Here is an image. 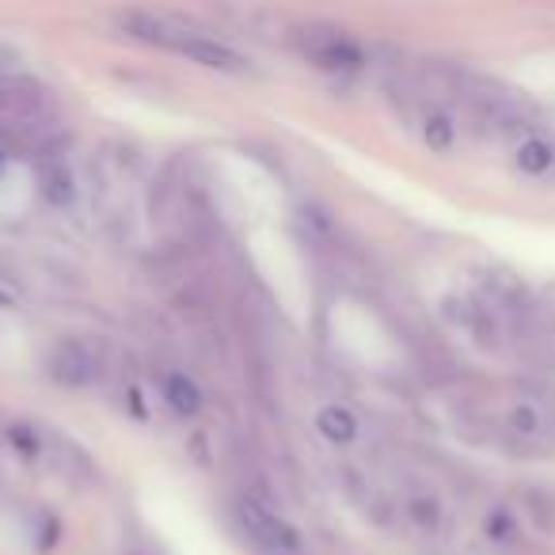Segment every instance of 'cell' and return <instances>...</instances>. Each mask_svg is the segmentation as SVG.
<instances>
[{"label":"cell","instance_id":"6da1fadb","mask_svg":"<svg viewBox=\"0 0 555 555\" xmlns=\"http://www.w3.org/2000/svg\"><path fill=\"white\" fill-rule=\"evenodd\" d=\"M396 514L403 517L411 532L426 544H441L449 537V502L441 499V491L426 479H403V487L396 491Z\"/></svg>","mask_w":555,"mask_h":555},{"label":"cell","instance_id":"7a4b0ae2","mask_svg":"<svg viewBox=\"0 0 555 555\" xmlns=\"http://www.w3.org/2000/svg\"><path fill=\"white\" fill-rule=\"evenodd\" d=\"M236 517L259 555H305L301 532H297L282 514H274L267 502L255 499V494H240Z\"/></svg>","mask_w":555,"mask_h":555},{"label":"cell","instance_id":"3957f363","mask_svg":"<svg viewBox=\"0 0 555 555\" xmlns=\"http://www.w3.org/2000/svg\"><path fill=\"white\" fill-rule=\"evenodd\" d=\"M502 434L509 438V446L540 453V449L555 446V411L540 396L521 392L502 411Z\"/></svg>","mask_w":555,"mask_h":555},{"label":"cell","instance_id":"277c9868","mask_svg":"<svg viewBox=\"0 0 555 555\" xmlns=\"http://www.w3.org/2000/svg\"><path fill=\"white\" fill-rule=\"evenodd\" d=\"M47 370L65 388H95L103 377V358L80 339H62L47 358Z\"/></svg>","mask_w":555,"mask_h":555},{"label":"cell","instance_id":"5b68a950","mask_svg":"<svg viewBox=\"0 0 555 555\" xmlns=\"http://www.w3.org/2000/svg\"><path fill=\"white\" fill-rule=\"evenodd\" d=\"M301 50L312 65L332 73H358L365 65V54L358 42H350L339 31H305L301 35Z\"/></svg>","mask_w":555,"mask_h":555},{"label":"cell","instance_id":"8992f818","mask_svg":"<svg viewBox=\"0 0 555 555\" xmlns=\"http://www.w3.org/2000/svg\"><path fill=\"white\" fill-rule=\"evenodd\" d=\"M171 50L191 62L206 65V69H217V73H247V57L236 54L229 42L221 39H209L202 31H191V27H179L176 39H171Z\"/></svg>","mask_w":555,"mask_h":555},{"label":"cell","instance_id":"52a82bcc","mask_svg":"<svg viewBox=\"0 0 555 555\" xmlns=\"http://www.w3.org/2000/svg\"><path fill=\"white\" fill-rule=\"evenodd\" d=\"M39 191L54 209H69L73 202H77V191H80L77 171H73V164L65 160V156H57V153L42 156L39 160Z\"/></svg>","mask_w":555,"mask_h":555},{"label":"cell","instance_id":"ba28073f","mask_svg":"<svg viewBox=\"0 0 555 555\" xmlns=\"http://www.w3.org/2000/svg\"><path fill=\"white\" fill-rule=\"evenodd\" d=\"M317 430H320V438H327L332 446H354V441L362 438V418H358L354 408L335 400L317 411Z\"/></svg>","mask_w":555,"mask_h":555},{"label":"cell","instance_id":"9c48e42d","mask_svg":"<svg viewBox=\"0 0 555 555\" xmlns=\"http://www.w3.org/2000/svg\"><path fill=\"white\" fill-rule=\"evenodd\" d=\"M418 133H423V141L430 145V153H453L456 138H461L456 118L449 115V111H426L423 122H418Z\"/></svg>","mask_w":555,"mask_h":555},{"label":"cell","instance_id":"30bf717a","mask_svg":"<svg viewBox=\"0 0 555 555\" xmlns=\"http://www.w3.org/2000/svg\"><path fill=\"white\" fill-rule=\"evenodd\" d=\"M514 160H517V168L525 171V176H532V179H540V176H552V168H555V145L547 138H525L521 145H517V153H514Z\"/></svg>","mask_w":555,"mask_h":555},{"label":"cell","instance_id":"8fae6325","mask_svg":"<svg viewBox=\"0 0 555 555\" xmlns=\"http://www.w3.org/2000/svg\"><path fill=\"white\" fill-rule=\"evenodd\" d=\"M483 532L494 547H517L521 544V517L509 506H491L483 514Z\"/></svg>","mask_w":555,"mask_h":555},{"label":"cell","instance_id":"7c38bea8","mask_svg":"<svg viewBox=\"0 0 555 555\" xmlns=\"http://www.w3.org/2000/svg\"><path fill=\"white\" fill-rule=\"evenodd\" d=\"M164 400H168L179 415H198L202 411V388L194 385L186 373H171V377L164 380Z\"/></svg>","mask_w":555,"mask_h":555}]
</instances>
